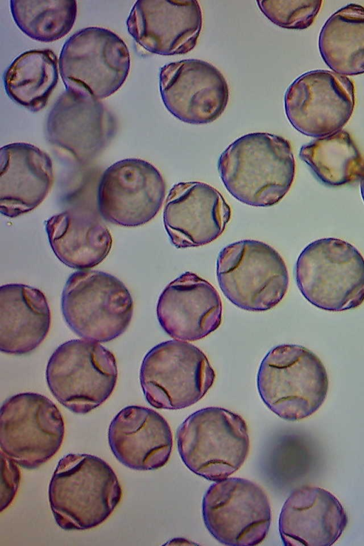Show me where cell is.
Wrapping results in <instances>:
<instances>
[{
	"label": "cell",
	"mask_w": 364,
	"mask_h": 546,
	"mask_svg": "<svg viewBox=\"0 0 364 546\" xmlns=\"http://www.w3.org/2000/svg\"><path fill=\"white\" fill-rule=\"evenodd\" d=\"M117 375L114 354L87 339H73L60 345L50 357L46 370L47 385L53 395L65 407L79 414L91 412L110 397Z\"/></svg>",
	"instance_id": "ba28073f"
},
{
	"label": "cell",
	"mask_w": 364,
	"mask_h": 546,
	"mask_svg": "<svg viewBox=\"0 0 364 546\" xmlns=\"http://www.w3.org/2000/svg\"><path fill=\"white\" fill-rule=\"evenodd\" d=\"M108 443L115 458L136 471H152L168 461L173 435L167 421L148 407L122 409L108 428Z\"/></svg>",
	"instance_id": "44dd1931"
},
{
	"label": "cell",
	"mask_w": 364,
	"mask_h": 546,
	"mask_svg": "<svg viewBox=\"0 0 364 546\" xmlns=\"http://www.w3.org/2000/svg\"><path fill=\"white\" fill-rule=\"evenodd\" d=\"M116 132L114 116L100 100L68 90L55 102L46 124L48 141L80 163L100 154Z\"/></svg>",
	"instance_id": "2e32d148"
},
{
	"label": "cell",
	"mask_w": 364,
	"mask_h": 546,
	"mask_svg": "<svg viewBox=\"0 0 364 546\" xmlns=\"http://www.w3.org/2000/svg\"><path fill=\"white\" fill-rule=\"evenodd\" d=\"M58 60L50 49L18 55L3 75L4 90L16 104L36 112L43 109L58 80Z\"/></svg>",
	"instance_id": "484cf974"
},
{
	"label": "cell",
	"mask_w": 364,
	"mask_h": 546,
	"mask_svg": "<svg viewBox=\"0 0 364 546\" xmlns=\"http://www.w3.org/2000/svg\"><path fill=\"white\" fill-rule=\"evenodd\" d=\"M286 116L300 133L321 138L342 130L355 106L353 82L331 70L308 71L284 94Z\"/></svg>",
	"instance_id": "4fadbf2b"
},
{
	"label": "cell",
	"mask_w": 364,
	"mask_h": 546,
	"mask_svg": "<svg viewBox=\"0 0 364 546\" xmlns=\"http://www.w3.org/2000/svg\"><path fill=\"white\" fill-rule=\"evenodd\" d=\"M223 305L215 288L195 273L186 272L159 296L156 316L163 330L183 341L200 340L222 321Z\"/></svg>",
	"instance_id": "d6986e66"
},
{
	"label": "cell",
	"mask_w": 364,
	"mask_h": 546,
	"mask_svg": "<svg viewBox=\"0 0 364 546\" xmlns=\"http://www.w3.org/2000/svg\"><path fill=\"white\" fill-rule=\"evenodd\" d=\"M203 23L195 0H139L126 25L134 41L147 51L161 55H183L196 46Z\"/></svg>",
	"instance_id": "ac0fdd59"
},
{
	"label": "cell",
	"mask_w": 364,
	"mask_h": 546,
	"mask_svg": "<svg viewBox=\"0 0 364 546\" xmlns=\"http://www.w3.org/2000/svg\"><path fill=\"white\" fill-rule=\"evenodd\" d=\"M299 157L315 178L329 187L356 182L364 166V159L356 144L344 130L304 144Z\"/></svg>",
	"instance_id": "4316f807"
},
{
	"label": "cell",
	"mask_w": 364,
	"mask_h": 546,
	"mask_svg": "<svg viewBox=\"0 0 364 546\" xmlns=\"http://www.w3.org/2000/svg\"><path fill=\"white\" fill-rule=\"evenodd\" d=\"M360 194H361L363 200L364 202V166L360 177Z\"/></svg>",
	"instance_id": "4dcf8cb0"
},
{
	"label": "cell",
	"mask_w": 364,
	"mask_h": 546,
	"mask_svg": "<svg viewBox=\"0 0 364 546\" xmlns=\"http://www.w3.org/2000/svg\"><path fill=\"white\" fill-rule=\"evenodd\" d=\"M65 435L61 412L47 397L23 392L7 398L0 412L1 451L26 469H34L59 451Z\"/></svg>",
	"instance_id": "8fae6325"
},
{
	"label": "cell",
	"mask_w": 364,
	"mask_h": 546,
	"mask_svg": "<svg viewBox=\"0 0 364 546\" xmlns=\"http://www.w3.org/2000/svg\"><path fill=\"white\" fill-rule=\"evenodd\" d=\"M51 316L44 294L22 284L0 287V350L23 355L35 350L46 338Z\"/></svg>",
	"instance_id": "603a6c76"
},
{
	"label": "cell",
	"mask_w": 364,
	"mask_h": 546,
	"mask_svg": "<svg viewBox=\"0 0 364 546\" xmlns=\"http://www.w3.org/2000/svg\"><path fill=\"white\" fill-rule=\"evenodd\" d=\"M348 515L330 491L304 486L293 491L279 517V532L287 546H330L341 536Z\"/></svg>",
	"instance_id": "ffe728a7"
},
{
	"label": "cell",
	"mask_w": 364,
	"mask_h": 546,
	"mask_svg": "<svg viewBox=\"0 0 364 546\" xmlns=\"http://www.w3.org/2000/svg\"><path fill=\"white\" fill-rule=\"evenodd\" d=\"M54 181L49 155L24 142L6 144L0 149V212L16 218L38 206Z\"/></svg>",
	"instance_id": "7402d4cb"
},
{
	"label": "cell",
	"mask_w": 364,
	"mask_h": 546,
	"mask_svg": "<svg viewBox=\"0 0 364 546\" xmlns=\"http://www.w3.org/2000/svg\"><path fill=\"white\" fill-rule=\"evenodd\" d=\"M45 229L53 253L73 269L97 266L112 247L109 230L92 210L73 209L55 214L46 221Z\"/></svg>",
	"instance_id": "cb8c5ba5"
},
{
	"label": "cell",
	"mask_w": 364,
	"mask_h": 546,
	"mask_svg": "<svg viewBox=\"0 0 364 546\" xmlns=\"http://www.w3.org/2000/svg\"><path fill=\"white\" fill-rule=\"evenodd\" d=\"M321 56L332 71L344 75L364 73V7L349 4L333 13L318 36Z\"/></svg>",
	"instance_id": "d4e9b609"
},
{
	"label": "cell",
	"mask_w": 364,
	"mask_h": 546,
	"mask_svg": "<svg viewBox=\"0 0 364 546\" xmlns=\"http://www.w3.org/2000/svg\"><path fill=\"white\" fill-rule=\"evenodd\" d=\"M204 524L219 542L230 546H252L267 537L272 509L264 490L242 478L215 481L202 500Z\"/></svg>",
	"instance_id": "7c38bea8"
},
{
	"label": "cell",
	"mask_w": 364,
	"mask_h": 546,
	"mask_svg": "<svg viewBox=\"0 0 364 546\" xmlns=\"http://www.w3.org/2000/svg\"><path fill=\"white\" fill-rule=\"evenodd\" d=\"M159 91L166 109L181 122L191 124L216 120L229 100V87L223 73L199 59H185L162 66Z\"/></svg>",
	"instance_id": "9a60e30c"
},
{
	"label": "cell",
	"mask_w": 364,
	"mask_h": 546,
	"mask_svg": "<svg viewBox=\"0 0 364 546\" xmlns=\"http://www.w3.org/2000/svg\"><path fill=\"white\" fill-rule=\"evenodd\" d=\"M322 1H257L261 12L274 24L288 29L303 30L314 21Z\"/></svg>",
	"instance_id": "f1b7e54d"
},
{
	"label": "cell",
	"mask_w": 364,
	"mask_h": 546,
	"mask_svg": "<svg viewBox=\"0 0 364 546\" xmlns=\"http://www.w3.org/2000/svg\"><path fill=\"white\" fill-rule=\"evenodd\" d=\"M134 310L128 289L116 277L98 270H78L63 289L61 311L69 328L78 336L105 343L121 336Z\"/></svg>",
	"instance_id": "52a82bcc"
},
{
	"label": "cell",
	"mask_w": 364,
	"mask_h": 546,
	"mask_svg": "<svg viewBox=\"0 0 364 546\" xmlns=\"http://www.w3.org/2000/svg\"><path fill=\"white\" fill-rule=\"evenodd\" d=\"M122 491L112 468L100 457L68 454L48 486L50 507L64 530H85L103 523L119 503Z\"/></svg>",
	"instance_id": "7a4b0ae2"
},
{
	"label": "cell",
	"mask_w": 364,
	"mask_h": 546,
	"mask_svg": "<svg viewBox=\"0 0 364 546\" xmlns=\"http://www.w3.org/2000/svg\"><path fill=\"white\" fill-rule=\"evenodd\" d=\"M257 385L265 405L287 421L310 417L323 404L328 377L311 350L296 344L272 348L259 367Z\"/></svg>",
	"instance_id": "3957f363"
},
{
	"label": "cell",
	"mask_w": 364,
	"mask_h": 546,
	"mask_svg": "<svg viewBox=\"0 0 364 546\" xmlns=\"http://www.w3.org/2000/svg\"><path fill=\"white\" fill-rule=\"evenodd\" d=\"M294 273L301 294L320 309L341 312L364 302V257L345 240L311 242L299 255Z\"/></svg>",
	"instance_id": "277c9868"
},
{
	"label": "cell",
	"mask_w": 364,
	"mask_h": 546,
	"mask_svg": "<svg viewBox=\"0 0 364 546\" xmlns=\"http://www.w3.org/2000/svg\"><path fill=\"white\" fill-rule=\"evenodd\" d=\"M216 275L225 297L249 311L275 307L285 296L289 283L280 254L255 240H240L223 247L217 258Z\"/></svg>",
	"instance_id": "8992f818"
},
{
	"label": "cell",
	"mask_w": 364,
	"mask_h": 546,
	"mask_svg": "<svg viewBox=\"0 0 364 546\" xmlns=\"http://www.w3.org/2000/svg\"><path fill=\"white\" fill-rule=\"evenodd\" d=\"M77 1L11 0L10 10L18 28L41 42L57 41L68 34L77 16Z\"/></svg>",
	"instance_id": "83f0119b"
},
{
	"label": "cell",
	"mask_w": 364,
	"mask_h": 546,
	"mask_svg": "<svg viewBox=\"0 0 364 546\" xmlns=\"http://www.w3.org/2000/svg\"><path fill=\"white\" fill-rule=\"evenodd\" d=\"M231 214L230 205L214 187L200 181L181 182L168 192L163 221L171 244L184 249L218 239Z\"/></svg>",
	"instance_id": "e0dca14e"
},
{
	"label": "cell",
	"mask_w": 364,
	"mask_h": 546,
	"mask_svg": "<svg viewBox=\"0 0 364 546\" xmlns=\"http://www.w3.org/2000/svg\"><path fill=\"white\" fill-rule=\"evenodd\" d=\"M166 189L161 173L151 163L139 159L120 160L106 168L100 177L98 213L112 224L142 225L161 210Z\"/></svg>",
	"instance_id": "5bb4252c"
},
{
	"label": "cell",
	"mask_w": 364,
	"mask_h": 546,
	"mask_svg": "<svg viewBox=\"0 0 364 546\" xmlns=\"http://www.w3.org/2000/svg\"><path fill=\"white\" fill-rule=\"evenodd\" d=\"M220 178L237 200L255 207L278 203L290 190L296 164L289 141L266 132L240 136L220 154Z\"/></svg>",
	"instance_id": "6da1fadb"
},
{
	"label": "cell",
	"mask_w": 364,
	"mask_h": 546,
	"mask_svg": "<svg viewBox=\"0 0 364 546\" xmlns=\"http://www.w3.org/2000/svg\"><path fill=\"white\" fill-rule=\"evenodd\" d=\"M179 455L195 474L211 481L227 478L250 451L247 425L238 414L208 407L190 414L176 432Z\"/></svg>",
	"instance_id": "5b68a950"
},
{
	"label": "cell",
	"mask_w": 364,
	"mask_h": 546,
	"mask_svg": "<svg viewBox=\"0 0 364 546\" xmlns=\"http://www.w3.org/2000/svg\"><path fill=\"white\" fill-rule=\"evenodd\" d=\"M215 379L204 353L179 340L160 343L145 355L139 381L146 402L153 407L181 410L201 400Z\"/></svg>",
	"instance_id": "9c48e42d"
},
{
	"label": "cell",
	"mask_w": 364,
	"mask_h": 546,
	"mask_svg": "<svg viewBox=\"0 0 364 546\" xmlns=\"http://www.w3.org/2000/svg\"><path fill=\"white\" fill-rule=\"evenodd\" d=\"M1 512L8 508L18 491L21 473L18 465L1 451Z\"/></svg>",
	"instance_id": "f546056e"
},
{
	"label": "cell",
	"mask_w": 364,
	"mask_h": 546,
	"mask_svg": "<svg viewBox=\"0 0 364 546\" xmlns=\"http://www.w3.org/2000/svg\"><path fill=\"white\" fill-rule=\"evenodd\" d=\"M130 66L124 41L113 31L96 26L82 28L70 36L58 58L65 90L98 100L122 86Z\"/></svg>",
	"instance_id": "30bf717a"
}]
</instances>
